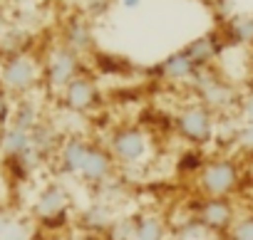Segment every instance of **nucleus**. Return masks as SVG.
Masks as SVG:
<instances>
[{"label":"nucleus","instance_id":"f257e3e1","mask_svg":"<svg viewBox=\"0 0 253 240\" xmlns=\"http://www.w3.org/2000/svg\"><path fill=\"white\" fill-rule=\"evenodd\" d=\"M35 79L38 65L25 52L5 57V62L0 65V89H5L8 94H25L28 89H33Z\"/></svg>","mask_w":253,"mask_h":240},{"label":"nucleus","instance_id":"f03ea898","mask_svg":"<svg viewBox=\"0 0 253 240\" xmlns=\"http://www.w3.org/2000/svg\"><path fill=\"white\" fill-rule=\"evenodd\" d=\"M65 208H67V196H65V191L60 188V186H50V188H45L40 196H38V201H35V215L40 218V220H55V218H60L62 213H65Z\"/></svg>","mask_w":253,"mask_h":240},{"label":"nucleus","instance_id":"7ed1b4c3","mask_svg":"<svg viewBox=\"0 0 253 240\" xmlns=\"http://www.w3.org/2000/svg\"><path fill=\"white\" fill-rule=\"evenodd\" d=\"M30 149H33L30 132L18 129V127H5L3 139H0V154H3L5 159L18 161V159H23V156H25Z\"/></svg>","mask_w":253,"mask_h":240},{"label":"nucleus","instance_id":"20e7f679","mask_svg":"<svg viewBox=\"0 0 253 240\" xmlns=\"http://www.w3.org/2000/svg\"><path fill=\"white\" fill-rule=\"evenodd\" d=\"M75 55L70 50H57L52 52L50 57V65H47V77H50V84L52 87H67L72 82V74H75Z\"/></svg>","mask_w":253,"mask_h":240},{"label":"nucleus","instance_id":"39448f33","mask_svg":"<svg viewBox=\"0 0 253 240\" xmlns=\"http://www.w3.org/2000/svg\"><path fill=\"white\" fill-rule=\"evenodd\" d=\"M0 240H33V225L0 208Z\"/></svg>","mask_w":253,"mask_h":240},{"label":"nucleus","instance_id":"423d86ee","mask_svg":"<svg viewBox=\"0 0 253 240\" xmlns=\"http://www.w3.org/2000/svg\"><path fill=\"white\" fill-rule=\"evenodd\" d=\"M231 220H233V213H231V208H228L223 201H211V203H206V206L201 208V218H199V223H201L206 230H223V228L233 225Z\"/></svg>","mask_w":253,"mask_h":240},{"label":"nucleus","instance_id":"0eeeda50","mask_svg":"<svg viewBox=\"0 0 253 240\" xmlns=\"http://www.w3.org/2000/svg\"><path fill=\"white\" fill-rule=\"evenodd\" d=\"M204 183H206V188H209L213 196H221V193L231 191V186L236 183V173H233V169H231L228 164H213V166L206 171Z\"/></svg>","mask_w":253,"mask_h":240},{"label":"nucleus","instance_id":"6e6552de","mask_svg":"<svg viewBox=\"0 0 253 240\" xmlns=\"http://www.w3.org/2000/svg\"><path fill=\"white\" fill-rule=\"evenodd\" d=\"M112 149H114L122 159L134 161V159H139V156H142V151H144V141H142V137H139V134L126 132V134H119V137L112 141Z\"/></svg>","mask_w":253,"mask_h":240},{"label":"nucleus","instance_id":"1a4fd4ad","mask_svg":"<svg viewBox=\"0 0 253 240\" xmlns=\"http://www.w3.org/2000/svg\"><path fill=\"white\" fill-rule=\"evenodd\" d=\"M181 129H184V134H186L189 139H194V141L206 139L209 132H211L209 119H206V114H204L201 109H194V111H189V114L181 119Z\"/></svg>","mask_w":253,"mask_h":240},{"label":"nucleus","instance_id":"9d476101","mask_svg":"<svg viewBox=\"0 0 253 240\" xmlns=\"http://www.w3.org/2000/svg\"><path fill=\"white\" fill-rule=\"evenodd\" d=\"M92 99H94V89L84 79H72L67 84V102L72 109H84L92 104Z\"/></svg>","mask_w":253,"mask_h":240},{"label":"nucleus","instance_id":"9b49d317","mask_svg":"<svg viewBox=\"0 0 253 240\" xmlns=\"http://www.w3.org/2000/svg\"><path fill=\"white\" fill-rule=\"evenodd\" d=\"M134 240H164V223L154 215H147L134 223Z\"/></svg>","mask_w":253,"mask_h":240},{"label":"nucleus","instance_id":"f8f14e48","mask_svg":"<svg viewBox=\"0 0 253 240\" xmlns=\"http://www.w3.org/2000/svg\"><path fill=\"white\" fill-rule=\"evenodd\" d=\"M87 149H84V144H80V141H70L67 146H65V151H62V161L67 164V169H77V171H82V166H84V161H87Z\"/></svg>","mask_w":253,"mask_h":240},{"label":"nucleus","instance_id":"ddd939ff","mask_svg":"<svg viewBox=\"0 0 253 240\" xmlns=\"http://www.w3.org/2000/svg\"><path fill=\"white\" fill-rule=\"evenodd\" d=\"M82 171L87 173V178H92V181H102L104 176H107V171H109V161L102 156V154H87V161H84V166H82Z\"/></svg>","mask_w":253,"mask_h":240},{"label":"nucleus","instance_id":"4468645a","mask_svg":"<svg viewBox=\"0 0 253 240\" xmlns=\"http://www.w3.org/2000/svg\"><path fill=\"white\" fill-rule=\"evenodd\" d=\"M231 240H253V218H243L231 225Z\"/></svg>","mask_w":253,"mask_h":240},{"label":"nucleus","instance_id":"2eb2a0df","mask_svg":"<svg viewBox=\"0 0 253 240\" xmlns=\"http://www.w3.org/2000/svg\"><path fill=\"white\" fill-rule=\"evenodd\" d=\"M167 69H169L171 77H186V74L194 69V60H189V57H176V60L169 62Z\"/></svg>","mask_w":253,"mask_h":240},{"label":"nucleus","instance_id":"dca6fc26","mask_svg":"<svg viewBox=\"0 0 253 240\" xmlns=\"http://www.w3.org/2000/svg\"><path fill=\"white\" fill-rule=\"evenodd\" d=\"M8 119H10V99L5 89H0V127H5Z\"/></svg>","mask_w":253,"mask_h":240},{"label":"nucleus","instance_id":"f3484780","mask_svg":"<svg viewBox=\"0 0 253 240\" xmlns=\"http://www.w3.org/2000/svg\"><path fill=\"white\" fill-rule=\"evenodd\" d=\"M8 33V20H5V13L3 8H0V40H3V35Z\"/></svg>","mask_w":253,"mask_h":240},{"label":"nucleus","instance_id":"a211bd4d","mask_svg":"<svg viewBox=\"0 0 253 240\" xmlns=\"http://www.w3.org/2000/svg\"><path fill=\"white\" fill-rule=\"evenodd\" d=\"M124 5H126V8H137L139 0H124Z\"/></svg>","mask_w":253,"mask_h":240},{"label":"nucleus","instance_id":"6ab92c4d","mask_svg":"<svg viewBox=\"0 0 253 240\" xmlns=\"http://www.w3.org/2000/svg\"><path fill=\"white\" fill-rule=\"evenodd\" d=\"M248 119H251V124H253V99L248 102Z\"/></svg>","mask_w":253,"mask_h":240},{"label":"nucleus","instance_id":"aec40b11","mask_svg":"<svg viewBox=\"0 0 253 240\" xmlns=\"http://www.w3.org/2000/svg\"><path fill=\"white\" fill-rule=\"evenodd\" d=\"M15 3H20V5H25V3H30V0H15Z\"/></svg>","mask_w":253,"mask_h":240},{"label":"nucleus","instance_id":"412c9836","mask_svg":"<svg viewBox=\"0 0 253 240\" xmlns=\"http://www.w3.org/2000/svg\"><path fill=\"white\" fill-rule=\"evenodd\" d=\"M3 132H5V127H0V139H3Z\"/></svg>","mask_w":253,"mask_h":240}]
</instances>
